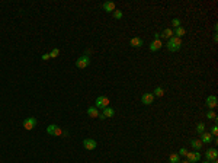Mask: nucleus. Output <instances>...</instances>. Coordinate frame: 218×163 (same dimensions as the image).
<instances>
[{"mask_svg": "<svg viewBox=\"0 0 218 163\" xmlns=\"http://www.w3.org/2000/svg\"><path fill=\"white\" fill-rule=\"evenodd\" d=\"M167 50L170 52H176L180 50L182 47V38H177V37H172L170 39H167Z\"/></svg>", "mask_w": 218, "mask_h": 163, "instance_id": "f257e3e1", "label": "nucleus"}, {"mask_svg": "<svg viewBox=\"0 0 218 163\" xmlns=\"http://www.w3.org/2000/svg\"><path fill=\"white\" fill-rule=\"evenodd\" d=\"M89 64H90V57L89 55H81L76 60V67L77 68H86Z\"/></svg>", "mask_w": 218, "mask_h": 163, "instance_id": "f03ea898", "label": "nucleus"}, {"mask_svg": "<svg viewBox=\"0 0 218 163\" xmlns=\"http://www.w3.org/2000/svg\"><path fill=\"white\" fill-rule=\"evenodd\" d=\"M109 106V98L106 96H99L97 99H96V108L99 109H105V108H108Z\"/></svg>", "mask_w": 218, "mask_h": 163, "instance_id": "7ed1b4c3", "label": "nucleus"}, {"mask_svg": "<svg viewBox=\"0 0 218 163\" xmlns=\"http://www.w3.org/2000/svg\"><path fill=\"white\" fill-rule=\"evenodd\" d=\"M36 125V119L34 118V117H29V118L23 119V128L25 130H28V131H31V130H34Z\"/></svg>", "mask_w": 218, "mask_h": 163, "instance_id": "20e7f679", "label": "nucleus"}, {"mask_svg": "<svg viewBox=\"0 0 218 163\" xmlns=\"http://www.w3.org/2000/svg\"><path fill=\"white\" fill-rule=\"evenodd\" d=\"M186 159H188L189 163H198L199 159H201V153L199 151H188Z\"/></svg>", "mask_w": 218, "mask_h": 163, "instance_id": "39448f33", "label": "nucleus"}, {"mask_svg": "<svg viewBox=\"0 0 218 163\" xmlns=\"http://www.w3.org/2000/svg\"><path fill=\"white\" fill-rule=\"evenodd\" d=\"M114 115H115V109H114V108H111V106H108V108H105V109L102 111V114H99V118H101V119L112 118Z\"/></svg>", "mask_w": 218, "mask_h": 163, "instance_id": "423d86ee", "label": "nucleus"}, {"mask_svg": "<svg viewBox=\"0 0 218 163\" xmlns=\"http://www.w3.org/2000/svg\"><path fill=\"white\" fill-rule=\"evenodd\" d=\"M47 133L50 134V135H61V134H63V130L58 125H54V124H52V125L47 127Z\"/></svg>", "mask_w": 218, "mask_h": 163, "instance_id": "0eeeda50", "label": "nucleus"}, {"mask_svg": "<svg viewBox=\"0 0 218 163\" xmlns=\"http://www.w3.org/2000/svg\"><path fill=\"white\" fill-rule=\"evenodd\" d=\"M83 147L86 148V150H94V148L97 147V143L93 138H84L83 140Z\"/></svg>", "mask_w": 218, "mask_h": 163, "instance_id": "6e6552de", "label": "nucleus"}, {"mask_svg": "<svg viewBox=\"0 0 218 163\" xmlns=\"http://www.w3.org/2000/svg\"><path fill=\"white\" fill-rule=\"evenodd\" d=\"M205 157H206V160H210V162H212V160H215L218 157V151L217 148H208L206 151H205Z\"/></svg>", "mask_w": 218, "mask_h": 163, "instance_id": "1a4fd4ad", "label": "nucleus"}, {"mask_svg": "<svg viewBox=\"0 0 218 163\" xmlns=\"http://www.w3.org/2000/svg\"><path fill=\"white\" fill-rule=\"evenodd\" d=\"M205 104H206V106L210 108V109H214L215 106L218 105V99L217 96H214V95H211V96L206 98V101H205Z\"/></svg>", "mask_w": 218, "mask_h": 163, "instance_id": "9d476101", "label": "nucleus"}, {"mask_svg": "<svg viewBox=\"0 0 218 163\" xmlns=\"http://www.w3.org/2000/svg\"><path fill=\"white\" fill-rule=\"evenodd\" d=\"M161 47H163V42H161L160 39H154L153 42H150V47H148V48H150L151 52H157Z\"/></svg>", "mask_w": 218, "mask_h": 163, "instance_id": "9b49d317", "label": "nucleus"}, {"mask_svg": "<svg viewBox=\"0 0 218 163\" xmlns=\"http://www.w3.org/2000/svg\"><path fill=\"white\" fill-rule=\"evenodd\" d=\"M141 102L144 105H151L154 102V95L153 93H144L143 96H141Z\"/></svg>", "mask_w": 218, "mask_h": 163, "instance_id": "f8f14e48", "label": "nucleus"}, {"mask_svg": "<svg viewBox=\"0 0 218 163\" xmlns=\"http://www.w3.org/2000/svg\"><path fill=\"white\" fill-rule=\"evenodd\" d=\"M190 146H192V148L195 150V151H199L201 148H202V141L199 140V138H195V140H190Z\"/></svg>", "mask_w": 218, "mask_h": 163, "instance_id": "ddd939ff", "label": "nucleus"}, {"mask_svg": "<svg viewBox=\"0 0 218 163\" xmlns=\"http://www.w3.org/2000/svg\"><path fill=\"white\" fill-rule=\"evenodd\" d=\"M172 37H174V32H173V29H170V28L163 29V32L160 34V38H164V39H170Z\"/></svg>", "mask_w": 218, "mask_h": 163, "instance_id": "4468645a", "label": "nucleus"}, {"mask_svg": "<svg viewBox=\"0 0 218 163\" xmlns=\"http://www.w3.org/2000/svg\"><path fill=\"white\" fill-rule=\"evenodd\" d=\"M199 140L202 141V144H205V143H211V141H214V137H212L210 133L205 131V133L201 134V138H199Z\"/></svg>", "mask_w": 218, "mask_h": 163, "instance_id": "2eb2a0df", "label": "nucleus"}, {"mask_svg": "<svg viewBox=\"0 0 218 163\" xmlns=\"http://www.w3.org/2000/svg\"><path fill=\"white\" fill-rule=\"evenodd\" d=\"M103 10L105 12H114V10H116V6L114 2H106V3H103Z\"/></svg>", "mask_w": 218, "mask_h": 163, "instance_id": "dca6fc26", "label": "nucleus"}, {"mask_svg": "<svg viewBox=\"0 0 218 163\" xmlns=\"http://www.w3.org/2000/svg\"><path fill=\"white\" fill-rule=\"evenodd\" d=\"M87 115H89L90 118H97V117H99V109H97L96 106H90V108L87 109Z\"/></svg>", "mask_w": 218, "mask_h": 163, "instance_id": "f3484780", "label": "nucleus"}, {"mask_svg": "<svg viewBox=\"0 0 218 163\" xmlns=\"http://www.w3.org/2000/svg\"><path fill=\"white\" fill-rule=\"evenodd\" d=\"M130 44H131V47H134V48H140V47H143V39L135 37L130 41Z\"/></svg>", "mask_w": 218, "mask_h": 163, "instance_id": "a211bd4d", "label": "nucleus"}, {"mask_svg": "<svg viewBox=\"0 0 218 163\" xmlns=\"http://www.w3.org/2000/svg\"><path fill=\"white\" fill-rule=\"evenodd\" d=\"M173 32H174V37L182 38L183 35H185V34H186V29H185V28H182V26H179V28H176Z\"/></svg>", "mask_w": 218, "mask_h": 163, "instance_id": "6ab92c4d", "label": "nucleus"}, {"mask_svg": "<svg viewBox=\"0 0 218 163\" xmlns=\"http://www.w3.org/2000/svg\"><path fill=\"white\" fill-rule=\"evenodd\" d=\"M153 95H154V98H161L163 96V95H164V89H163V88H156V89H154V92H153Z\"/></svg>", "mask_w": 218, "mask_h": 163, "instance_id": "aec40b11", "label": "nucleus"}, {"mask_svg": "<svg viewBox=\"0 0 218 163\" xmlns=\"http://www.w3.org/2000/svg\"><path fill=\"white\" fill-rule=\"evenodd\" d=\"M169 162L170 163H179L180 162V157H179V155H170L169 156Z\"/></svg>", "mask_w": 218, "mask_h": 163, "instance_id": "412c9836", "label": "nucleus"}, {"mask_svg": "<svg viewBox=\"0 0 218 163\" xmlns=\"http://www.w3.org/2000/svg\"><path fill=\"white\" fill-rule=\"evenodd\" d=\"M196 133L198 134L205 133V124H203V122H199V124L196 125Z\"/></svg>", "mask_w": 218, "mask_h": 163, "instance_id": "4be33fe9", "label": "nucleus"}, {"mask_svg": "<svg viewBox=\"0 0 218 163\" xmlns=\"http://www.w3.org/2000/svg\"><path fill=\"white\" fill-rule=\"evenodd\" d=\"M210 134L212 135V137H217L218 135V125L215 124V125H212L211 127V131H210Z\"/></svg>", "mask_w": 218, "mask_h": 163, "instance_id": "5701e85b", "label": "nucleus"}, {"mask_svg": "<svg viewBox=\"0 0 218 163\" xmlns=\"http://www.w3.org/2000/svg\"><path fill=\"white\" fill-rule=\"evenodd\" d=\"M112 15H114V18H115V19H121V18L124 16V15H122V12H121V10H118V9L112 12Z\"/></svg>", "mask_w": 218, "mask_h": 163, "instance_id": "b1692460", "label": "nucleus"}, {"mask_svg": "<svg viewBox=\"0 0 218 163\" xmlns=\"http://www.w3.org/2000/svg\"><path fill=\"white\" fill-rule=\"evenodd\" d=\"M206 118L208 119H215L217 118V115H215V112L212 111V109H210V111L206 112Z\"/></svg>", "mask_w": 218, "mask_h": 163, "instance_id": "393cba45", "label": "nucleus"}, {"mask_svg": "<svg viewBox=\"0 0 218 163\" xmlns=\"http://www.w3.org/2000/svg\"><path fill=\"white\" fill-rule=\"evenodd\" d=\"M58 54H60V50H58V48H54V50L50 52V57L51 58H55V57H58Z\"/></svg>", "mask_w": 218, "mask_h": 163, "instance_id": "a878e982", "label": "nucleus"}, {"mask_svg": "<svg viewBox=\"0 0 218 163\" xmlns=\"http://www.w3.org/2000/svg\"><path fill=\"white\" fill-rule=\"evenodd\" d=\"M172 25H173V28L176 29V28L180 26V21H179V19H173V21H172Z\"/></svg>", "mask_w": 218, "mask_h": 163, "instance_id": "bb28decb", "label": "nucleus"}, {"mask_svg": "<svg viewBox=\"0 0 218 163\" xmlns=\"http://www.w3.org/2000/svg\"><path fill=\"white\" fill-rule=\"evenodd\" d=\"M186 155H188V150L185 147H182L180 150H179V156H186Z\"/></svg>", "mask_w": 218, "mask_h": 163, "instance_id": "cd10ccee", "label": "nucleus"}, {"mask_svg": "<svg viewBox=\"0 0 218 163\" xmlns=\"http://www.w3.org/2000/svg\"><path fill=\"white\" fill-rule=\"evenodd\" d=\"M41 58H42L44 61H47V60H50L51 57H50V54H48V52H47V54H42V57H41Z\"/></svg>", "mask_w": 218, "mask_h": 163, "instance_id": "c85d7f7f", "label": "nucleus"}, {"mask_svg": "<svg viewBox=\"0 0 218 163\" xmlns=\"http://www.w3.org/2000/svg\"><path fill=\"white\" fill-rule=\"evenodd\" d=\"M154 39H160V32H156V34H154Z\"/></svg>", "mask_w": 218, "mask_h": 163, "instance_id": "c756f323", "label": "nucleus"}, {"mask_svg": "<svg viewBox=\"0 0 218 163\" xmlns=\"http://www.w3.org/2000/svg\"><path fill=\"white\" fill-rule=\"evenodd\" d=\"M179 163H189V162H188V160H185V162H179Z\"/></svg>", "mask_w": 218, "mask_h": 163, "instance_id": "7c9ffc66", "label": "nucleus"}, {"mask_svg": "<svg viewBox=\"0 0 218 163\" xmlns=\"http://www.w3.org/2000/svg\"><path fill=\"white\" fill-rule=\"evenodd\" d=\"M203 163H211V162H210V160H205V162H203Z\"/></svg>", "mask_w": 218, "mask_h": 163, "instance_id": "2f4dec72", "label": "nucleus"}]
</instances>
